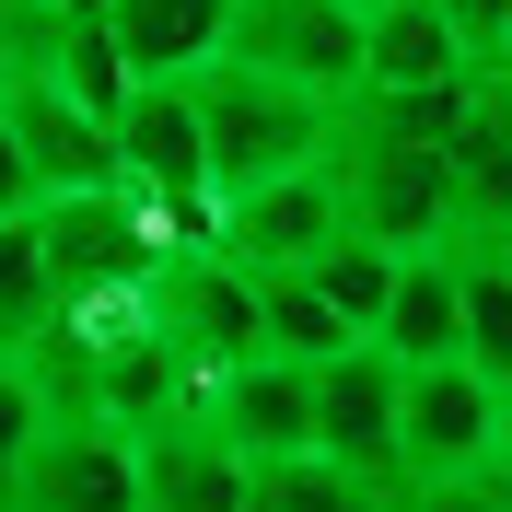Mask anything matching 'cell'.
<instances>
[{"mask_svg": "<svg viewBox=\"0 0 512 512\" xmlns=\"http://www.w3.org/2000/svg\"><path fill=\"white\" fill-rule=\"evenodd\" d=\"M350 245V198H338V163H303L280 187H256L222 210V256L245 280H280V268H315V256Z\"/></svg>", "mask_w": 512, "mask_h": 512, "instance_id": "ba28073f", "label": "cell"}, {"mask_svg": "<svg viewBox=\"0 0 512 512\" xmlns=\"http://www.w3.org/2000/svg\"><path fill=\"white\" fill-rule=\"evenodd\" d=\"M210 419L245 443V466H268V454H315V373L256 350V361H233V373L210 384Z\"/></svg>", "mask_w": 512, "mask_h": 512, "instance_id": "5bb4252c", "label": "cell"}, {"mask_svg": "<svg viewBox=\"0 0 512 512\" xmlns=\"http://www.w3.org/2000/svg\"><path fill=\"white\" fill-rule=\"evenodd\" d=\"M489 82H512V35H501V47H489Z\"/></svg>", "mask_w": 512, "mask_h": 512, "instance_id": "484cf974", "label": "cell"}, {"mask_svg": "<svg viewBox=\"0 0 512 512\" xmlns=\"http://www.w3.org/2000/svg\"><path fill=\"white\" fill-rule=\"evenodd\" d=\"M35 245H47V280H59V303H117V291H152L163 268H175V233H163V210H140L128 187H94V198H47L35 210Z\"/></svg>", "mask_w": 512, "mask_h": 512, "instance_id": "3957f363", "label": "cell"}, {"mask_svg": "<svg viewBox=\"0 0 512 512\" xmlns=\"http://www.w3.org/2000/svg\"><path fill=\"white\" fill-rule=\"evenodd\" d=\"M384 350L408 361V373H431V361H466V256L431 245L396 268V303H384Z\"/></svg>", "mask_w": 512, "mask_h": 512, "instance_id": "e0dca14e", "label": "cell"}, {"mask_svg": "<svg viewBox=\"0 0 512 512\" xmlns=\"http://www.w3.org/2000/svg\"><path fill=\"white\" fill-rule=\"evenodd\" d=\"M245 443L222 419H175L140 443V512H245Z\"/></svg>", "mask_w": 512, "mask_h": 512, "instance_id": "4fadbf2b", "label": "cell"}, {"mask_svg": "<svg viewBox=\"0 0 512 512\" xmlns=\"http://www.w3.org/2000/svg\"><path fill=\"white\" fill-rule=\"evenodd\" d=\"M105 35L140 82H198L233 47V0H105Z\"/></svg>", "mask_w": 512, "mask_h": 512, "instance_id": "9a60e30c", "label": "cell"}, {"mask_svg": "<svg viewBox=\"0 0 512 512\" xmlns=\"http://www.w3.org/2000/svg\"><path fill=\"white\" fill-rule=\"evenodd\" d=\"M59 24H70V12H35V0H0V82L47 59V47H59Z\"/></svg>", "mask_w": 512, "mask_h": 512, "instance_id": "603a6c76", "label": "cell"}, {"mask_svg": "<svg viewBox=\"0 0 512 512\" xmlns=\"http://www.w3.org/2000/svg\"><path fill=\"white\" fill-rule=\"evenodd\" d=\"M0 117H12V140H24V163H35V187H47V198L128 187V175H117V117H94V105L70 94L47 59L0 82Z\"/></svg>", "mask_w": 512, "mask_h": 512, "instance_id": "52a82bcc", "label": "cell"}, {"mask_svg": "<svg viewBox=\"0 0 512 512\" xmlns=\"http://www.w3.org/2000/svg\"><path fill=\"white\" fill-rule=\"evenodd\" d=\"M431 512H512V454L489 466V478H454V489H419Z\"/></svg>", "mask_w": 512, "mask_h": 512, "instance_id": "d4e9b609", "label": "cell"}, {"mask_svg": "<svg viewBox=\"0 0 512 512\" xmlns=\"http://www.w3.org/2000/svg\"><path fill=\"white\" fill-rule=\"evenodd\" d=\"M256 350H268V361H303V373H315V361L361 350V338H350V315H338V303L315 291V268H280V280H256Z\"/></svg>", "mask_w": 512, "mask_h": 512, "instance_id": "ac0fdd59", "label": "cell"}, {"mask_svg": "<svg viewBox=\"0 0 512 512\" xmlns=\"http://www.w3.org/2000/svg\"><path fill=\"white\" fill-rule=\"evenodd\" d=\"M338 198H350V233L384 245V256L454 245V152H419V140H350V128H338Z\"/></svg>", "mask_w": 512, "mask_h": 512, "instance_id": "5b68a950", "label": "cell"}, {"mask_svg": "<svg viewBox=\"0 0 512 512\" xmlns=\"http://www.w3.org/2000/svg\"><path fill=\"white\" fill-rule=\"evenodd\" d=\"M117 175L140 210H163L175 245H222V187H210V128L187 82H140L117 105Z\"/></svg>", "mask_w": 512, "mask_h": 512, "instance_id": "7a4b0ae2", "label": "cell"}, {"mask_svg": "<svg viewBox=\"0 0 512 512\" xmlns=\"http://www.w3.org/2000/svg\"><path fill=\"white\" fill-rule=\"evenodd\" d=\"M443 82H478V47L443 0H396L373 12V82L361 94H443Z\"/></svg>", "mask_w": 512, "mask_h": 512, "instance_id": "2e32d148", "label": "cell"}, {"mask_svg": "<svg viewBox=\"0 0 512 512\" xmlns=\"http://www.w3.org/2000/svg\"><path fill=\"white\" fill-rule=\"evenodd\" d=\"M384 489L396 478H361L338 454H268L245 478V512H384Z\"/></svg>", "mask_w": 512, "mask_h": 512, "instance_id": "d6986e66", "label": "cell"}, {"mask_svg": "<svg viewBox=\"0 0 512 512\" xmlns=\"http://www.w3.org/2000/svg\"><path fill=\"white\" fill-rule=\"evenodd\" d=\"M187 94H198V128H210V187H222V210L256 198V187H280V175H303V163H338V128H350V105L303 94V82H268L245 59H210Z\"/></svg>", "mask_w": 512, "mask_h": 512, "instance_id": "6da1fadb", "label": "cell"}, {"mask_svg": "<svg viewBox=\"0 0 512 512\" xmlns=\"http://www.w3.org/2000/svg\"><path fill=\"white\" fill-rule=\"evenodd\" d=\"M512 454V384H489L478 361H431L408 373V419H396V466L419 489H454V478H489Z\"/></svg>", "mask_w": 512, "mask_h": 512, "instance_id": "277c9868", "label": "cell"}, {"mask_svg": "<svg viewBox=\"0 0 512 512\" xmlns=\"http://www.w3.org/2000/svg\"><path fill=\"white\" fill-rule=\"evenodd\" d=\"M350 12H361V24H373V12H396V0H350Z\"/></svg>", "mask_w": 512, "mask_h": 512, "instance_id": "83f0119b", "label": "cell"}, {"mask_svg": "<svg viewBox=\"0 0 512 512\" xmlns=\"http://www.w3.org/2000/svg\"><path fill=\"white\" fill-rule=\"evenodd\" d=\"M396 419H408V361L384 350V338L315 361V454H338L361 478H408L396 466Z\"/></svg>", "mask_w": 512, "mask_h": 512, "instance_id": "9c48e42d", "label": "cell"}, {"mask_svg": "<svg viewBox=\"0 0 512 512\" xmlns=\"http://www.w3.org/2000/svg\"><path fill=\"white\" fill-rule=\"evenodd\" d=\"M396 268H408V256H384V245H338V256H315V291L326 303H338V315H350V338H384V303H396Z\"/></svg>", "mask_w": 512, "mask_h": 512, "instance_id": "ffe728a7", "label": "cell"}, {"mask_svg": "<svg viewBox=\"0 0 512 512\" xmlns=\"http://www.w3.org/2000/svg\"><path fill=\"white\" fill-rule=\"evenodd\" d=\"M454 256H512V82L489 70L454 128Z\"/></svg>", "mask_w": 512, "mask_h": 512, "instance_id": "7c38bea8", "label": "cell"}, {"mask_svg": "<svg viewBox=\"0 0 512 512\" xmlns=\"http://www.w3.org/2000/svg\"><path fill=\"white\" fill-rule=\"evenodd\" d=\"M47 396H35V373L24 361H0V512L24 501V466H35V443H47Z\"/></svg>", "mask_w": 512, "mask_h": 512, "instance_id": "7402d4cb", "label": "cell"}, {"mask_svg": "<svg viewBox=\"0 0 512 512\" xmlns=\"http://www.w3.org/2000/svg\"><path fill=\"white\" fill-rule=\"evenodd\" d=\"M222 59L268 70V82H303L326 105H361L373 82V24L350 0H233V47Z\"/></svg>", "mask_w": 512, "mask_h": 512, "instance_id": "8992f818", "label": "cell"}, {"mask_svg": "<svg viewBox=\"0 0 512 512\" xmlns=\"http://www.w3.org/2000/svg\"><path fill=\"white\" fill-rule=\"evenodd\" d=\"M466 361L512 384V256H466Z\"/></svg>", "mask_w": 512, "mask_h": 512, "instance_id": "44dd1931", "label": "cell"}, {"mask_svg": "<svg viewBox=\"0 0 512 512\" xmlns=\"http://www.w3.org/2000/svg\"><path fill=\"white\" fill-rule=\"evenodd\" d=\"M12 512H140V431H117V419H47Z\"/></svg>", "mask_w": 512, "mask_h": 512, "instance_id": "8fae6325", "label": "cell"}, {"mask_svg": "<svg viewBox=\"0 0 512 512\" xmlns=\"http://www.w3.org/2000/svg\"><path fill=\"white\" fill-rule=\"evenodd\" d=\"M35 12H94V0H35Z\"/></svg>", "mask_w": 512, "mask_h": 512, "instance_id": "4316f807", "label": "cell"}, {"mask_svg": "<svg viewBox=\"0 0 512 512\" xmlns=\"http://www.w3.org/2000/svg\"><path fill=\"white\" fill-rule=\"evenodd\" d=\"M152 315H163V338H175L198 373L256 361V280L233 268L222 245H187V256H175V268L152 280Z\"/></svg>", "mask_w": 512, "mask_h": 512, "instance_id": "30bf717a", "label": "cell"}, {"mask_svg": "<svg viewBox=\"0 0 512 512\" xmlns=\"http://www.w3.org/2000/svg\"><path fill=\"white\" fill-rule=\"evenodd\" d=\"M35 210H47V187H35L24 140H12V117H0V222H35Z\"/></svg>", "mask_w": 512, "mask_h": 512, "instance_id": "cb8c5ba5", "label": "cell"}]
</instances>
